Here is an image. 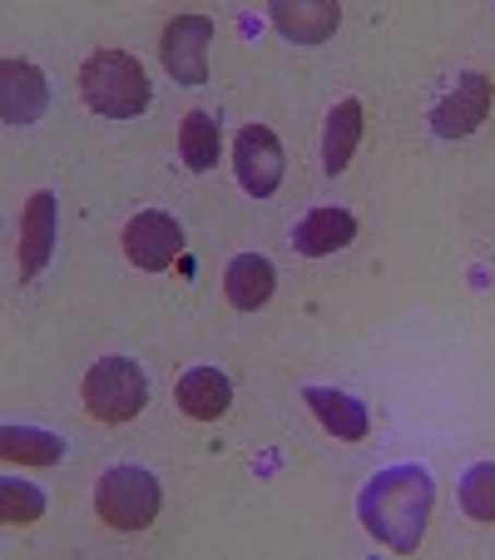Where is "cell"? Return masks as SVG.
Masks as SVG:
<instances>
[{"mask_svg": "<svg viewBox=\"0 0 495 560\" xmlns=\"http://www.w3.org/2000/svg\"><path fill=\"white\" fill-rule=\"evenodd\" d=\"M158 506H164V487H158L154 471H144V466L119 462V466H109V471L99 476L95 516L105 521L109 530H119V536L149 530L154 526V516H158Z\"/></svg>", "mask_w": 495, "mask_h": 560, "instance_id": "3957f363", "label": "cell"}, {"mask_svg": "<svg viewBox=\"0 0 495 560\" xmlns=\"http://www.w3.org/2000/svg\"><path fill=\"white\" fill-rule=\"evenodd\" d=\"M174 402H179V412L189 422H219L233 407V382L219 368H189L174 382Z\"/></svg>", "mask_w": 495, "mask_h": 560, "instance_id": "8fae6325", "label": "cell"}, {"mask_svg": "<svg viewBox=\"0 0 495 560\" xmlns=\"http://www.w3.org/2000/svg\"><path fill=\"white\" fill-rule=\"evenodd\" d=\"M0 456L15 466H55L64 456V442L45 427H0Z\"/></svg>", "mask_w": 495, "mask_h": 560, "instance_id": "ac0fdd59", "label": "cell"}, {"mask_svg": "<svg viewBox=\"0 0 495 560\" xmlns=\"http://www.w3.org/2000/svg\"><path fill=\"white\" fill-rule=\"evenodd\" d=\"M461 511L475 521V526H495V462H475L471 471L461 476Z\"/></svg>", "mask_w": 495, "mask_h": 560, "instance_id": "d6986e66", "label": "cell"}, {"mask_svg": "<svg viewBox=\"0 0 495 560\" xmlns=\"http://www.w3.org/2000/svg\"><path fill=\"white\" fill-rule=\"evenodd\" d=\"M273 288H278V268H273V258H263V254H238L223 268V298H228L238 313H258V307L273 298Z\"/></svg>", "mask_w": 495, "mask_h": 560, "instance_id": "5bb4252c", "label": "cell"}, {"mask_svg": "<svg viewBox=\"0 0 495 560\" xmlns=\"http://www.w3.org/2000/svg\"><path fill=\"white\" fill-rule=\"evenodd\" d=\"M303 402L313 407V417L322 422L327 436H338V442H367L372 417H367V407H362L352 392H338V387H303Z\"/></svg>", "mask_w": 495, "mask_h": 560, "instance_id": "4fadbf2b", "label": "cell"}, {"mask_svg": "<svg viewBox=\"0 0 495 560\" xmlns=\"http://www.w3.org/2000/svg\"><path fill=\"white\" fill-rule=\"evenodd\" d=\"M432 501H436L432 471L416 462H401V466L377 471L367 487H362L357 516H362V526H367L372 540H381V546L397 550V556H411V550L426 540Z\"/></svg>", "mask_w": 495, "mask_h": 560, "instance_id": "6da1fadb", "label": "cell"}, {"mask_svg": "<svg viewBox=\"0 0 495 560\" xmlns=\"http://www.w3.org/2000/svg\"><path fill=\"white\" fill-rule=\"evenodd\" d=\"M50 105V85H45V70L31 60H5L0 65V115L5 125L21 129V125H35Z\"/></svg>", "mask_w": 495, "mask_h": 560, "instance_id": "9c48e42d", "label": "cell"}, {"mask_svg": "<svg viewBox=\"0 0 495 560\" xmlns=\"http://www.w3.org/2000/svg\"><path fill=\"white\" fill-rule=\"evenodd\" d=\"M45 516V497L31 481H0V521L5 526H35Z\"/></svg>", "mask_w": 495, "mask_h": 560, "instance_id": "ffe728a7", "label": "cell"}, {"mask_svg": "<svg viewBox=\"0 0 495 560\" xmlns=\"http://www.w3.org/2000/svg\"><path fill=\"white\" fill-rule=\"evenodd\" d=\"M362 100H342V105H332V115H327L322 125V170L327 174H342L352 164V154H357L362 144Z\"/></svg>", "mask_w": 495, "mask_h": 560, "instance_id": "2e32d148", "label": "cell"}, {"mask_svg": "<svg viewBox=\"0 0 495 560\" xmlns=\"http://www.w3.org/2000/svg\"><path fill=\"white\" fill-rule=\"evenodd\" d=\"M80 397H85V412L95 422L125 427L149 407V377L129 358H99L80 382Z\"/></svg>", "mask_w": 495, "mask_h": 560, "instance_id": "277c9868", "label": "cell"}, {"mask_svg": "<svg viewBox=\"0 0 495 560\" xmlns=\"http://www.w3.org/2000/svg\"><path fill=\"white\" fill-rule=\"evenodd\" d=\"M125 258L139 268V273H164L174 268V258L184 254V229L174 213H158V209H144L125 223Z\"/></svg>", "mask_w": 495, "mask_h": 560, "instance_id": "ba28073f", "label": "cell"}, {"mask_svg": "<svg viewBox=\"0 0 495 560\" xmlns=\"http://www.w3.org/2000/svg\"><path fill=\"white\" fill-rule=\"evenodd\" d=\"M491 105H495V80L485 70H465V74H456V85L436 100L432 129L441 139H465L491 119Z\"/></svg>", "mask_w": 495, "mask_h": 560, "instance_id": "8992f818", "label": "cell"}, {"mask_svg": "<svg viewBox=\"0 0 495 560\" xmlns=\"http://www.w3.org/2000/svg\"><path fill=\"white\" fill-rule=\"evenodd\" d=\"M55 233H60V223H55V194L35 189L31 203H25V213H21V244H15V258H21V283L40 278V268L50 264Z\"/></svg>", "mask_w": 495, "mask_h": 560, "instance_id": "30bf717a", "label": "cell"}, {"mask_svg": "<svg viewBox=\"0 0 495 560\" xmlns=\"http://www.w3.org/2000/svg\"><path fill=\"white\" fill-rule=\"evenodd\" d=\"M273 25L293 45H322L342 25L338 0H273Z\"/></svg>", "mask_w": 495, "mask_h": 560, "instance_id": "7c38bea8", "label": "cell"}, {"mask_svg": "<svg viewBox=\"0 0 495 560\" xmlns=\"http://www.w3.org/2000/svg\"><path fill=\"white\" fill-rule=\"evenodd\" d=\"M233 174H238L243 194H254V199L278 194V184H283V174H287V154L273 129L268 125L238 129V139H233Z\"/></svg>", "mask_w": 495, "mask_h": 560, "instance_id": "52a82bcc", "label": "cell"}, {"mask_svg": "<svg viewBox=\"0 0 495 560\" xmlns=\"http://www.w3.org/2000/svg\"><path fill=\"white\" fill-rule=\"evenodd\" d=\"M209 45H213V21L209 15H174L158 35V60L179 85H209Z\"/></svg>", "mask_w": 495, "mask_h": 560, "instance_id": "5b68a950", "label": "cell"}, {"mask_svg": "<svg viewBox=\"0 0 495 560\" xmlns=\"http://www.w3.org/2000/svg\"><path fill=\"white\" fill-rule=\"evenodd\" d=\"M357 238V219L347 209H313L303 223L293 229V248L303 258H327L342 254V248Z\"/></svg>", "mask_w": 495, "mask_h": 560, "instance_id": "9a60e30c", "label": "cell"}, {"mask_svg": "<svg viewBox=\"0 0 495 560\" xmlns=\"http://www.w3.org/2000/svg\"><path fill=\"white\" fill-rule=\"evenodd\" d=\"M74 85H80V100L105 119H134L154 105V85L129 50H90Z\"/></svg>", "mask_w": 495, "mask_h": 560, "instance_id": "7a4b0ae2", "label": "cell"}, {"mask_svg": "<svg viewBox=\"0 0 495 560\" xmlns=\"http://www.w3.org/2000/svg\"><path fill=\"white\" fill-rule=\"evenodd\" d=\"M179 154L189 164V174H209L223 154V129L209 109H189L179 125Z\"/></svg>", "mask_w": 495, "mask_h": 560, "instance_id": "e0dca14e", "label": "cell"}]
</instances>
